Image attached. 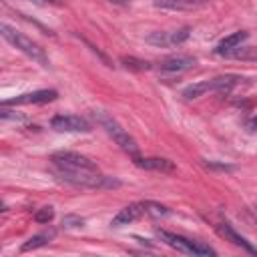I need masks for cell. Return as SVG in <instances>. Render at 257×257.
<instances>
[{
	"label": "cell",
	"mask_w": 257,
	"mask_h": 257,
	"mask_svg": "<svg viewBox=\"0 0 257 257\" xmlns=\"http://www.w3.org/2000/svg\"><path fill=\"white\" fill-rule=\"evenodd\" d=\"M0 34H2V38L6 40V42H10L14 48H18L20 52H24L28 58H32L34 62H38L40 66H44V68H48V56L44 54V50L32 40V38H28L26 34H22V32H18L16 28H12L10 24H0Z\"/></svg>",
	"instance_id": "obj_1"
},
{
	"label": "cell",
	"mask_w": 257,
	"mask_h": 257,
	"mask_svg": "<svg viewBox=\"0 0 257 257\" xmlns=\"http://www.w3.org/2000/svg\"><path fill=\"white\" fill-rule=\"evenodd\" d=\"M155 233L165 245L177 249L179 253H185V255H215V249L201 243V241H191L187 237H181V235L165 231V229H155Z\"/></svg>",
	"instance_id": "obj_2"
},
{
	"label": "cell",
	"mask_w": 257,
	"mask_h": 257,
	"mask_svg": "<svg viewBox=\"0 0 257 257\" xmlns=\"http://www.w3.org/2000/svg\"><path fill=\"white\" fill-rule=\"evenodd\" d=\"M94 114H96V112H94ZM96 118H98V122L104 126V131L112 137V141H114L124 153H128L133 159L139 157V145H137V141H135V139H133V137H131V135H128V133H126V131H124V128L110 116V114H106V112H98Z\"/></svg>",
	"instance_id": "obj_3"
},
{
	"label": "cell",
	"mask_w": 257,
	"mask_h": 257,
	"mask_svg": "<svg viewBox=\"0 0 257 257\" xmlns=\"http://www.w3.org/2000/svg\"><path fill=\"white\" fill-rule=\"evenodd\" d=\"M50 159L58 171H98L96 163L80 153L60 151V153H54Z\"/></svg>",
	"instance_id": "obj_4"
},
{
	"label": "cell",
	"mask_w": 257,
	"mask_h": 257,
	"mask_svg": "<svg viewBox=\"0 0 257 257\" xmlns=\"http://www.w3.org/2000/svg\"><path fill=\"white\" fill-rule=\"evenodd\" d=\"M50 124L54 131H60V133H88L90 131V122L78 114H56Z\"/></svg>",
	"instance_id": "obj_5"
},
{
	"label": "cell",
	"mask_w": 257,
	"mask_h": 257,
	"mask_svg": "<svg viewBox=\"0 0 257 257\" xmlns=\"http://www.w3.org/2000/svg\"><path fill=\"white\" fill-rule=\"evenodd\" d=\"M58 96L56 90L52 88H42V90H32V92H24L18 94L14 98H8L2 102V106H12V104H42V102H50Z\"/></svg>",
	"instance_id": "obj_6"
},
{
	"label": "cell",
	"mask_w": 257,
	"mask_h": 257,
	"mask_svg": "<svg viewBox=\"0 0 257 257\" xmlns=\"http://www.w3.org/2000/svg\"><path fill=\"white\" fill-rule=\"evenodd\" d=\"M143 215H147V205H145V203H131V205H126L124 209H120V211L112 217L110 225H112V227H122V225H128V223L137 221V219L143 217Z\"/></svg>",
	"instance_id": "obj_7"
},
{
	"label": "cell",
	"mask_w": 257,
	"mask_h": 257,
	"mask_svg": "<svg viewBox=\"0 0 257 257\" xmlns=\"http://www.w3.org/2000/svg\"><path fill=\"white\" fill-rule=\"evenodd\" d=\"M197 64V58L195 56H189V54H175V56H169L165 60H161L159 64V70L161 72H183V70H189Z\"/></svg>",
	"instance_id": "obj_8"
},
{
	"label": "cell",
	"mask_w": 257,
	"mask_h": 257,
	"mask_svg": "<svg viewBox=\"0 0 257 257\" xmlns=\"http://www.w3.org/2000/svg\"><path fill=\"white\" fill-rule=\"evenodd\" d=\"M135 165L147 171H157V173H175L177 167L173 161L165 157H135Z\"/></svg>",
	"instance_id": "obj_9"
},
{
	"label": "cell",
	"mask_w": 257,
	"mask_h": 257,
	"mask_svg": "<svg viewBox=\"0 0 257 257\" xmlns=\"http://www.w3.org/2000/svg\"><path fill=\"white\" fill-rule=\"evenodd\" d=\"M217 231H219V233H221V235H223L227 241L235 243L237 247H243V249H245L247 253H251V255H257V247H253V245H251V243H249L245 237H241V235H239V233H237V231H235V229H233V227H231L227 221L219 223V225H217Z\"/></svg>",
	"instance_id": "obj_10"
},
{
	"label": "cell",
	"mask_w": 257,
	"mask_h": 257,
	"mask_svg": "<svg viewBox=\"0 0 257 257\" xmlns=\"http://www.w3.org/2000/svg\"><path fill=\"white\" fill-rule=\"evenodd\" d=\"M241 80H243V76H239V74H223V76L211 78L209 80V86H211V90H217V92H229Z\"/></svg>",
	"instance_id": "obj_11"
},
{
	"label": "cell",
	"mask_w": 257,
	"mask_h": 257,
	"mask_svg": "<svg viewBox=\"0 0 257 257\" xmlns=\"http://www.w3.org/2000/svg\"><path fill=\"white\" fill-rule=\"evenodd\" d=\"M247 38H249V32H245V30L233 32V34L225 36V38H223V40L217 44L215 52H217V54H225V52H229V50H233V48L241 46V42H243V40H247Z\"/></svg>",
	"instance_id": "obj_12"
},
{
	"label": "cell",
	"mask_w": 257,
	"mask_h": 257,
	"mask_svg": "<svg viewBox=\"0 0 257 257\" xmlns=\"http://www.w3.org/2000/svg\"><path fill=\"white\" fill-rule=\"evenodd\" d=\"M52 239H54V231H44V233L32 235L28 241H24L20 249H22V251H32V249H38V247H42V245L50 243Z\"/></svg>",
	"instance_id": "obj_13"
},
{
	"label": "cell",
	"mask_w": 257,
	"mask_h": 257,
	"mask_svg": "<svg viewBox=\"0 0 257 257\" xmlns=\"http://www.w3.org/2000/svg\"><path fill=\"white\" fill-rule=\"evenodd\" d=\"M201 2L203 0H159V2H155V6L171 8V10H189V8H193Z\"/></svg>",
	"instance_id": "obj_14"
},
{
	"label": "cell",
	"mask_w": 257,
	"mask_h": 257,
	"mask_svg": "<svg viewBox=\"0 0 257 257\" xmlns=\"http://www.w3.org/2000/svg\"><path fill=\"white\" fill-rule=\"evenodd\" d=\"M209 90H211L209 80H203V82H195V84L187 86V88L183 90V96H185L187 100H193V98L203 96V94H205V92H209Z\"/></svg>",
	"instance_id": "obj_15"
},
{
	"label": "cell",
	"mask_w": 257,
	"mask_h": 257,
	"mask_svg": "<svg viewBox=\"0 0 257 257\" xmlns=\"http://www.w3.org/2000/svg\"><path fill=\"white\" fill-rule=\"evenodd\" d=\"M149 44L153 46H159V48H165V46H171V38H169V32L165 30H157V32H151L147 38H145Z\"/></svg>",
	"instance_id": "obj_16"
},
{
	"label": "cell",
	"mask_w": 257,
	"mask_h": 257,
	"mask_svg": "<svg viewBox=\"0 0 257 257\" xmlns=\"http://www.w3.org/2000/svg\"><path fill=\"white\" fill-rule=\"evenodd\" d=\"M120 62L131 68V70H149L153 64L147 62V60H141V58H135V56H120Z\"/></svg>",
	"instance_id": "obj_17"
},
{
	"label": "cell",
	"mask_w": 257,
	"mask_h": 257,
	"mask_svg": "<svg viewBox=\"0 0 257 257\" xmlns=\"http://www.w3.org/2000/svg\"><path fill=\"white\" fill-rule=\"evenodd\" d=\"M189 34H191V28H189V26H183V28H179V30H173V32H169V38H171V46H173V44H183V42L189 38Z\"/></svg>",
	"instance_id": "obj_18"
},
{
	"label": "cell",
	"mask_w": 257,
	"mask_h": 257,
	"mask_svg": "<svg viewBox=\"0 0 257 257\" xmlns=\"http://www.w3.org/2000/svg\"><path fill=\"white\" fill-rule=\"evenodd\" d=\"M52 219H54V209H52L50 205L40 207V209L34 213V221H36V223H50Z\"/></svg>",
	"instance_id": "obj_19"
},
{
	"label": "cell",
	"mask_w": 257,
	"mask_h": 257,
	"mask_svg": "<svg viewBox=\"0 0 257 257\" xmlns=\"http://www.w3.org/2000/svg\"><path fill=\"white\" fill-rule=\"evenodd\" d=\"M147 205V215H155V217H165V215H169V209L167 207H163V205H159V203H145Z\"/></svg>",
	"instance_id": "obj_20"
},
{
	"label": "cell",
	"mask_w": 257,
	"mask_h": 257,
	"mask_svg": "<svg viewBox=\"0 0 257 257\" xmlns=\"http://www.w3.org/2000/svg\"><path fill=\"white\" fill-rule=\"evenodd\" d=\"M82 219L78 217V215H64L62 217V225L66 227V229H74V227H82Z\"/></svg>",
	"instance_id": "obj_21"
},
{
	"label": "cell",
	"mask_w": 257,
	"mask_h": 257,
	"mask_svg": "<svg viewBox=\"0 0 257 257\" xmlns=\"http://www.w3.org/2000/svg\"><path fill=\"white\" fill-rule=\"evenodd\" d=\"M106 2L116 4V6H126V4H128V0H106Z\"/></svg>",
	"instance_id": "obj_22"
},
{
	"label": "cell",
	"mask_w": 257,
	"mask_h": 257,
	"mask_svg": "<svg viewBox=\"0 0 257 257\" xmlns=\"http://www.w3.org/2000/svg\"><path fill=\"white\" fill-rule=\"evenodd\" d=\"M32 2H52V4H60V0H32Z\"/></svg>",
	"instance_id": "obj_23"
},
{
	"label": "cell",
	"mask_w": 257,
	"mask_h": 257,
	"mask_svg": "<svg viewBox=\"0 0 257 257\" xmlns=\"http://www.w3.org/2000/svg\"><path fill=\"white\" fill-rule=\"evenodd\" d=\"M249 124H251V126H253V128H257V116H255V118H253V120H251V122H249Z\"/></svg>",
	"instance_id": "obj_24"
}]
</instances>
